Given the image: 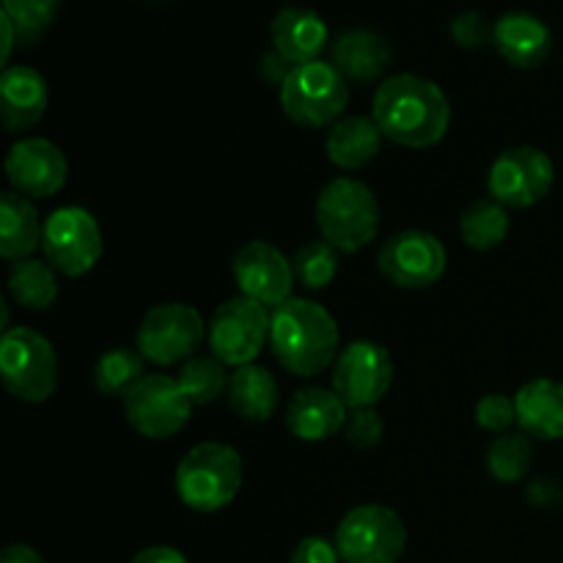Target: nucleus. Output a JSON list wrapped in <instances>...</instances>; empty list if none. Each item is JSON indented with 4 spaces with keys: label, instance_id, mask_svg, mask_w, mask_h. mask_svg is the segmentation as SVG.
I'll return each mask as SVG.
<instances>
[{
    "label": "nucleus",
    "instance_id": "nucleus-24",
    "mask_svg": "<svg viewBox=\"0 0 563 563\" xmlns=\"http://www.w3.org/2000/svg\"><path fill=\"white\" fill-rule=\"evenodd\" d=\"M383 146V132L368 115H350L330 126L324 148L328 159L344 170H357L372 163Z\"/></svg>",
    "mask_w": 563,
    "mask_h": 563
},
{
    "label": "nucleus",
    "instance_id": "nucleus-7",
    "mask_svg": "<svg viewBox=\"0 0 563 563\" xmlns=\"http://www.w3.org/2000/svg\"><path fill=\"white\" fill-rule=\"evenodd\" d=\"M335 548L344 563H399L407 528L390 506H357L335 528Z\"/></svg>",
    "mask_w": 563,
    "mask_h": 563
},
{
    "label": "nucleus",
    "instance_id": "nucleus-38",
    "mask_svg": "<svg viewBox=\"0 0 563 563\" xmlns=\"http://www.w3.org/2000/svg\"><path fill=\"white\" fill-rule=\"evenodd\" d=\"M130 563H187L185 555L168 544H154V548L141 550Z\"/></svg>",
    "mask_w": 563,
    "mask_h": 563
},
{
    "label": "nucleus",
    "instance_id": "nucleus-40",
    "mask_svg": "<svg viewBox=\"0 0 563 563\" xmlns=\"http://www.w3.org/2000/svg\"><path fill=\"white\" fill-rule=\"evenodd\" d=\"M0 563H44V559L36 550L27 548V544H11L0 555Z\"/></svg>",
    "mask_w": 563,
    "mask_h": 563
},
{
    "label": "nucleus",
    "instance_id": "nucleus-22",
    "mask_svg": "<svg viewBox=\"0 0 563 563\" xmlns=\"http://www.w3.org/2000/svg\"><path fill=\"white\" fill-rule=\"evenodd\" d=\"M390 44L368 27L341 33L333 42V66L350 82H374L390 66Z\"/></svg>",
    "mask_w": 563,
    "mask_h": 563
},
{
    "label": "nucleus",
    "instance_id": "nucleus-2",
    "mask_svg": "<svg viewBox=\"0 0 563 563\" xmlns=\"http://www.w3.org/2000/svg\"><path fill=\"white\" fill-rule=\"evenodd\" d=\"M339 324L328 308L302 297H289L273 308L269 346L286 372L297 377H317L328 372L339 355Z\"/></svg>",
    "mask_w": 563,
    "mask_h": 563
},
{
    "label": "nucleus",
    "instance_id": "nucleus-37",
    "mask_svg": "<svg viewBox=\"0 0 563 563\" xmlns=\"http://www.w3.org/2000/svg\"><path fill=\"white\" fill-rule=\"evenodd\" d=\"M291 69H295V64H291L289 58H284L278 49H273V53H264L262 60H258V75H262V80L269 82V86H275L278 91H280V86L286 82V77L291 75Z\"/></svg>",
    "mask_w": 563,
    "mask_h": 563
},
{
    "label": "nucleus",
    "instance_id": "nucleus-18",
    "mask_svg": "<svg viewBox=\"0 0 563 563\" xmlns=\"http://www.w3.org/2000/svg\"><path fill=\"white\" fill-rule=\"evenodd\" d=\"M47 80L31 66H5L0 75V115L9 132L36 126L47 113Z\"/></svg>",
    "mask_w": 563,
    "mask_h": 563
},
{
    "label": "nucleus",
    "instance_id": "nucleus-9",
    "mask_svg": "<svg viewBox=\"0 0 563 563\" xmlns=\"http://www.w3.org/2000/svg\"><path fill=\"white\" fill-rule=\"evenodd\" d=\"M124 412L130 427L141 438L168 440L190 421L192 401L181 390L179 379L165 374H146L124 396Z\"/></svg>",
    "mask_w": 563,
    "mask_h": 563
},
{
    "label": "nucleus",
    "instance_id": "nucleus-32",
    "mask_svg": "<svg viewBox=\"0 0 563 563\" xmlns=\"http://www.w3.org/2000/svg\"><path fill=\"white\" fill-rule=\"evenodd\" d=\"M60 0H3V14L14 25L20 42H36L58 16Z\"/></svg>",
    "mask_w": 563,
    "mask_h": 563
},
{
    "label": "nucleus",
    "instance_id": "nucleus-13",
    "mask_svg": "<svg viewBox=\"0 0 563 563\" xmlns=\"http://www.w3.org/2000/svg\"><path fill=\"white\" fill-rule=\"evenodd\" d=\"M394 385V361L383 344L355 341L339 355L333 368V390L350 410H368Z\"/></svg>",
    "mask_w": 563,
    "mask_h": 563
},
{
    "label": "nucleus",
    "instance_id": "nucleus-11",
    "mask_svg": "<svg viewBox=\"0 0 563 563\" xmlns=\"http://www.w3.org/2000/svg\"><path fill=\"white\" fill-rule=\"evenodd\" d=\"M207 324L187 302L152 308L137 328V352L154 366H174L201 346Z\"/></svg>",
    "mask_w": 563,
    "mask_h": 563
},
{
    "label": "nucleus",
    "instance_id": "nucleus-15",
    "mask_svg": "<svg viewBox=\"0 0 563 563\" xmlns=\"http://www.w3.org/2000/svg\"><path fill=\"white\" fill-rule=\"evenodd\" d=\"M234 280L242 297L264 308H278L291 297L295 267L269 242H251L234 256Z\"/></svg>",
    "mask_w": 563,
    "mask_h": 563
},
{
    "label": "nucleus",
    "instance_id": "nucleus-14",
    "mask_svg": "<svg viewBox=\"0 0 563 563\" xmlns=\"http://www.w3.org/2000/svg\"><path fill=\"white\" fill-rule=\"evenodd\" d=\"M445 247L429 231H401L390 236L377 256V267L385 280L399 289H429L445 273Z\"/></svg>",
    "mask_w": 563,
    "mask_h": 563
},
{
    "label": "nucleus",
    "instance_id": "nucleus-6",
    "mask_svg": "<svg viewBox=\"0 0 563 563\" xmlns=\"http://www.w3.org/2000/svg\"><path fill=\"white\" fill-rule=\"evenodd\" d=\"M0 377L14 399L47 401L58 388V357L53 344L31 328H11L0 341Z\"/></svg>",
    "mask_w": 563,
    "mask_h": 563
},
{
    "label": "nucleus",
    "instance_id": "nucleus-35",
    "mask_svg": "<svg viewBox=\"0 0 563 563\" xmlns=\"http://www.w3.org/2000/svg\"><path fill=\"white\" fill-rule=\"evenodd\" d=\"M451 36H454V42L460 44V47L476 49L484 47V44L493 38V27H489V22L484 20V14H478V11H462V14L454 16V22H451Z\"/></svg>",
    "mask_w": 563,
    "mask_h": 563
},
{
    "label": "nucleus",
    "instance_id": "nucleus-34",
    "mask_svg": "<svg viewBox=\"0 0 563 563\" xmlns=\"http://www.w3.org/2000/svg\"><path fill=\"white\" fill-rule=\"evenodd\" d=\"M476 423L489 432L504 434L511 423H517V405L515 399L504 394H489L484 396L476 405Z\"/></svg>",
    "mask_w": 563,
    "mask_h": 563
},
{
    "label": "nucleus",
    "instance_id": "nucleus-16",
    "mask_svg": "<svg viewBox=\"0 0 563 563\" xmlns=\"http://www.w3.org/2000/svg\"><path fill=\"white\" fill-rule=\"evenodd\" d=\"M5 176L20 196L49 198L69 179V163L47 137H22L5 157Z\"/></svg>",
    "mask_w": 563,
    "mask_h": 563
},
{
    "label": "nucleus",
    "instance_id": "nucleus-29",
    "mask_svg": "<svg viewBox=\"0 0 563 563\" xmlns=\"http://www.w3.org/2000/svg\"><path fill=\"white\" fill-rule=\"evenodd\" d=\"M531 440L526 432H504L487 451V467L495 482L520 484L531 471Z\"/></svg>",
    "mask_w": 563,
    "mask_h": 563
},
{
    "label": "nucleus",
    "instance_id": "nucleus-31",
    "mask_svg": "<svg viewBox=\"0 0 563 563\" xmlns=\"http://www.w3.org/2000/svg\"><path fill=\"white\" fill-rule=\"evenodd\" d=\"M291 267H295V278L306 289H324L333 284L335 273H339V251L324 240L308 242L295 253Z\"/></svg>",
    "mask_w": 563,
    "mask_h": 563
},
{
    "label": "nucleus",
    "instance_id": "nucleus-10",
    "mask_svg": "<svg viewBox=\"0 0 563 563\" xmlns=\"http://www.w3.org/2000/svg\"><path fill=\"white\" fill-rule=\"evenodd\" d=\"M269 341V313L247 297H234L214 311L209 322V346L223 366H251Z\"/></svg>",
    "mask_w": 563,
    "mask_h": 563
},
{
    "label": "nucleus",
    "instance_id": "nucleus-33",
    "mask_svg": "<svg viewBox=\"0 0 563 563\" xmlns=\"http://www.w3.org/2000/svg\"><path fill=\"white\" fill-rule=\"evenodd\" d=\"M383 434L385 423L374 407H368V410H352L350 418H346L344 438L350 440L355 449H374V445H379Z\"/></svg>",
    "mask_w": 563,
    "mask_h": 563
},
{
    "label": "nucleus",
    "instance_id": "nucleus-23",
    "mask_svg": "<svg viewBox=\"0 0 563 563\" xmlns=\"http://www.w3.org/2000/svg\"><path fill=\"white\" fill-rule=\"evenodd\" d=\"M44 225L33 203L20 192L0 196V256L5 262H25L42 247Z\"/></svg>",
    "mask_w": 563,
    "mask_h": 563
},
{
    "label": "nucleus",
    "instance_id": "nucleus-39",
    "mask_svg": "<svg viewBox=\"0 0 563 563\" xmlns=\"http://www.w3.org/2000/svg\"><path fill=\"white\" fill-rule=\"evenodd\" d=\"M528 498H531L537 506H553L561 500V489L555 487L550 478H539V482L528 489Z\"/></svg>",
    "mask_w": 563,
    "mask_h": 563
},
{
    "label": "nucleus",
    "instance_id": "nucleus-30",
    "mask_svg": "<svg viewBox=\"0 0 563 563\" xmlns=\"http://www.w3.org/2000/svg\"><path fill=\"white\" fill-rule=\"evenodd\" d=\"M229 374L218 357H190L179 372V385L192 407L212 405L220 394H229Z\"/></svg>",
    "mask_w": 563,
    "mask_h": 563
},
{
    "label": "nucleus",
    "instance_id": "nucleus-4",
    "mask_svg": "<svg viewBox=\"0 0 563 563\" xmlns=\"http://www.w3.org/2000/svg\"><path fill=\"white\" fill-rule=\"evenodd\" d=\"M317 225L322 240L335 251H363L379 231L377 196L372 187L350 176L333 179L317 198Z\"/></svg>",
    "mask_w": 563,
    "mask_h": 563
},
{
    "label": "nucleus",
    "instance_id": "nucleus-17",
    "mask_svg": "<svg viewBox=\"0 0 563 563\" xmlns=\"http://www.w3.org/2000/svg\"><path fill=\"white\" fill-rule=\"evenodd\" d=\"M350 407L339 399L335 390L306 388L297 390L286 407V427L302 443H322L346 427Z\"/></svg>",
    "mask_w": 563,
    "mask_h": 563
},
{
    "label": "nucleus",
    "instance_id": "nucleus-8",
    "mask_svg": "<svg viewBox=\"0 0 563 563\" xmlns=\"http://www.w3.org/2000/svg\"><path fill=\"white\" fill-rule=\"evenodd\" d=\"M44 258L55 273L80 278L97 267L102 256V231L91 212L80 207L55 209L44 223Z\"/></svg>",
    "mask_w": 563,
    "mask_h": 563
},
{
    "label": "nucleus",
    "instance_id": "nucleus-26",
    "mask_svg": "<svg viewBox=\"0 0 563 563\" xmlns=\"http://www.w3.org/2000/svg\"><path fill=\"white\" fill-rule=\"evenodd\" d=\"M11 297L27 311H47L58 300V278L47 262L38 258H25L16 262L9 275Z\"/></svg>",
    "mask_w": 563,
    "mask_h": 563
},
{
    "label": "nucleus",
    "instance_id": "nucleus-5",
    "mask_svg": "<svg viewBox=\"0 0 563 563\" xmlns=\"http://www.w3.org/2000/svg\"><path fill=\"white\" fill-rule=\"evenodd\" d=\"M346 102H350V80L328 60L295 66L280 86V108L286 119L306 130L335 124Z\"/></svg>",
    "mask_w": 563,
    "mask_h": 563
},
{
    "label": "nucleus",
    "instance_id": "nucleus-19",
    "mask_svg": "<svg viewBox=\"0 0 563 563\" xmlns=\"http://www.w3.org/2000/svg\"><path fill=\"white\" fill-rule=\"evenodd\" d=\"M493 42L498 53L517 69H537L553 49L550 27L526 11H511L500 16L493 25Z\"/></svg>",
    "mask_w": 563,
    "mask_h": 563
},
{
    "label": "nucleus",
    "instance_id": "nucleus-36",
    "mask_svg": "<svg viewBox=\"0 0 563 563\" xmlns=\"http://www.w3.org/2000/svg\"><path fill=\"white\" fill-rule=\"evenodd\" d=\"M339 561L341 555H339V548H335V542H328V539L322 537L302 539L289 559V563H339Z\"/></svg>",
    "mask_w": 563,
    "mask_h": 563
},
{
    "label": "nucleus",
    "instance_id": "nucleus-25",
    "mask_svg": "<svg viewBox=\"0 0 563 563\" xmlns=\"http://www.w3.org/2000/svg\"><path fill=\"white\" fill-rule=\"evenodd\" d=\"M278 383L262 366H242L229 379V405L242 421H269L278 410Z\"/></svg>",
    "mask_w": 563,
    "mask_h": 563
},
{
    "label": "nucleus",
    "instance_id": "nucleus-28",
    "mask_svg": "<svg viewBox=\"0 0 563 563\" xmlns=\"http://www.w3.org/2000/svg\"><path fill=\"white\" fill-rule=\"evenodd\" d=\"M143 368H146V357L141 352L115 346L99 357L97 368H93V385L104 396H126L146 377Z\"/></svg>",
    "mask_w": 563,
    "mask_h": 563
},
{
    "label": "nucleus",
    "instance_id": "nucleus-12",
    "mask_svg": "<svg viewBox=\"0 0 563 563\" xmlns=\"http://www.w3.org/2000/svg\"><path fill=\"white\" fill-rule=\"evenodd\" d=\"M555 181V165L542 148H506L489 168V196L511 209H528L544 201Z\"/></svg>",
    "mask_w": 563,
    "mask_h": 563
},
{
    "label": "nucleus",
    "instance_id": "nucleus-21",
    "mask_svg": "<svg viewBox=\"0 0 563 563\" xmlns=\"http://www.w3.org/2000/svg\"><path fill=\"white\" fill-rule=\"evenodd\" d=\"M517 423L528 438L563 440V383L539 377L515 396Z\"/></svg>",
    "mask_w": 563,
    "mask_h": 563
},
{
    "label": "nucleus",
    "instance_id": "nucleus-1",
    "mask_svg": "<svg viewBox=\"0 0 563 563\" xmlns=\"http://www.w3.org/2000/svg\"><path fill=\"white\" fill-rule=\"evenodd\" d=\"M372 119L388 141L405 148H429L449 132L451 104L438 82L405 71L379 82Z\"/></svg>",
    "mask_w": 563,
    "mask_h": 563
},
{
    "label": "nucleus",
    "instance_id": "nucleus-3",
    "mask_svg": "<svg viewBox=\"0 0 563 563\" xmlns=\"http://www.w3.org/2000/svg\"><path fill=\"white\" fill-rule=\"evenodd\" d=\"M242 489V456L225 443H198L176 467L181 504L201 515L225 509Z\"/></svg>",
    "mask_w": 563,
    "mask_h": 563
},
{
    "label": "nucleus",
    "instance_id": "nucleus-20",
    "mask_svg": "<svg viewBox=\"0 0 563 563\" xmlns=\"http://www.w3.org/2000/svg\"><path fill=\"white\" fill-rule=\"evenodd\" d=\"M269 33H273V47L295 66L322 60L319 55L328 47V25H324V20L313 9H302V5L280 9L275 14Z\"/></svg>",
    "mask_w": 563,
    "mask_h": 563
},
{
    "label": "nucleus",
    "instance_id": "nucleus-41",
    "mask_svg": "<svg viewBox=\"0 0 563 563\" xmlns=\"http://www.w3.org/2000/svg\"><path fill=\"white\" fill-rule=\"evenodd\" d=\"M0 27H3V53H0V60L5 64V60H9V55H11V49H14L16 31H14V25H11V20L3 14V11H0Z\"/></svg>",
    "mask_w": 563,
    "mask_h": 563
},
{
    "label": "nucleus",
    "instance_id": "nucleus-27",
    "mask_svg": "<svg viewBox=\"0 0 563 563\" xmlns=\"http://www.w3.org/2000/svg\"><path fill=\"white\" fill-rule=\"evenodd\" d=\"M509 225V212H506L504 203L487 198V201L471 203L462 212L460 234L465 245H471L473 251H493V247H498L506 240Z\"/></svg>",
    "mask_w": 563,
    "mask_h": 563
}]
</instances>
